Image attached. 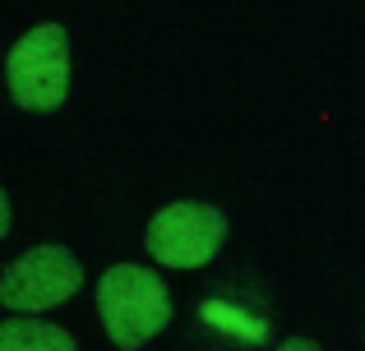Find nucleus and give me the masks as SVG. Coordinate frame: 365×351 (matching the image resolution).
I'll list each match as a JSON object with an SVG mask.
<instances>
[{
  "label": "nucleus",
  "mask_w": 365,
  "mask_h": 351,
  "mask_svg": "<svg viewBox=\"0 0 365 351\" xmlns=\"http://www.w3.org/2000/svg\"><path fill=\"white\" fill-rule=\"evenodd\" d=\"M98 310H102V328H107L111 342L120 351H134L153 342L171 324V291L158 278V268L116 263L98 282Z\"/></svg>",
  "instance_id": "1"
},
{
  "label": "nucleus",
  "mask_w": 365,
  "mask_h": 351,
  "mask_svg": "<svg viewBox=\"0 0 365 351\" xmlns=\"http://www.w3.org/2000/svg\"><path fill=\"white\" fill-rule=\"evenodd\" d=\"M9 98L24 111H56L70 98V33L61 23H37L5 56Z\"/></svg>",
  "instance_id": "2"
},
{
  "label": "nucleus",
  "mask_w": 365,
  "mask_h": 351,
  "mask_svg": "<svg viewBox=\"0 0 365 351\" xmlns=\"http://www.w3.org/2000/svg\"><path fill=\"white\" fill-rule=\"evenodd\" d=\"M227 245V213L199 199H176L148 222V254L158 268H204Z\"/></svg>",
  "instance_id": "3"
},
{
  "label": "nucleus",
  "mask_w": 365,
  "mask_h": 351,
  "mask_svg": "<svg viewBox=\"0 0 365 351\" xmlns=\"http://www.w3.org/2000/svg\"><path fill=\"white\" fill-rule=\"evenodd\" d=\"M79 287H83L79 259L65 245H37L0 273V305L14 315H42V310H56L70 296H79Z\"/></svg>",
  "instance_id": "4"
},
{
  "label": "nucleus",
  "mask_w": 365,
  "mask_h": 351,
  "mask_svg": "<svg viewBox=\"0 0 365 351\" xmlns=\"http://www.w3.org/2000/svg\"><path fill=\"white\" fill-rule=\"evenodd\" d=\"M0 351H74V337L46 319H5L0 324Z\"/></svg>",
  "instance_id": "5"
},
{
  "label": "nucleus",
  "mask_w": 365,
  "mask_h": 351,
  "mask_svg": "<svg viewBox=\"0 0 365 351\" xmlns=\"http://www.w3.org/2000/svg\"><path fill=\"white\" fill-rule=\"evenodd\" d=\"M273 351H319V342H310V337H287V342H277Z\"/></svg>",
  "instance_id": "6"
},
{
  "label": "nucleus",
  "mask_w": 365,
  "mask_h": 351,
  "mask_svg": "<svg viewBox=\"0 0 365 351\" xmlns=\"http://www.w3.org/2000/svg\"><path fill=\"white\" fill-rule=\"evenodd\" d=\"M9 236V194H5V185H0V241Z\"/></svg>",
  "instance_id": "7"
}]
</instances>
